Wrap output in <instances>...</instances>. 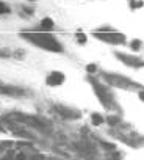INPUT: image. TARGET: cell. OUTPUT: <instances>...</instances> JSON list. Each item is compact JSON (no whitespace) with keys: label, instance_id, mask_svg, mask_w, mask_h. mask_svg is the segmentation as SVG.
I'll list each match as a JSON object with an SVG mask.
<instances>
[{"label":"cell","instance_id":"cell-12","mask_svg":"<svg viewBox=\"0 0 144 160\" xmlns=\"http://www.w3.org/2000/svg\"><path fill=\"white\" fill-rule=\"evenodd\" d=\"M116 121H118V119H116V118H110V119H108V122H110V124H114Z\"/></svg>","mask_w":144,"mask_h":160},{"label":"cell","instance_id":"cell-6","mask_svg":"<svg viewBox=\"0 0 144 160\" xmlns=\"http://www.w3.org/2000/svg\"><path fill=\"white\" fill-rule=\"evenodd\" d=\"M122 61H125V63H128V65H141V61L139 60H136V58H130V57H125V55H118Z\"/></svg>","mask_w":144,"mask_h":160},{"label":"cell","instance_id":"cell-4","mask_svg":"<svg viewBox=\"0 0 144 160\" xmlns=\"http://www.w3.org/2000/svg\"><path fill=\"white\" fill-rule=\"evenodd\" d=\"M0 94L20 96V94H24V91H22V90H17V88H13V86H2V85H0Z\"/></svg>","mask_w":144,"mask_h":160},{"label":"cell","instance_id":"cell-2","mask_svg":"<svg viewBox=\"0 0 144 160\" xmlns=\"http://www.w3.org/2000/svg\"><path fill=\"white\" fill-rule=\"evenodd\" d=\"M94 36H97V38H100L103 41H108V43H113V44H118L124 41V35L114 33V31H96Z\"/></svg>","mask_w":144,"mask_h":160},{"label":"cell","instance_id":"cell-8","mask_svg":"<svg viewBox=\"0 0 144 160\" xmlns=\"http://www.w3.org/2000/svg\"><path fill=\"white\" fill-rule=\"evenodd\" d=\"M92 122H94V124H96V126L102 124V118L99 116V115H94V116H92Z\"/></svg>","mask_w":144,"mask_h":160},{"label":"cell","instance_id":"cell-3","mask_svg":"<svg viewBox=\"0 0 144 160\" xmlns=\"http://www.w3.org/2000/svg\"><path fill=\"white\" fill-rule=\"evenodd\" d=\"M63 82H64V74H63V72H58V71L52 72V74L47 77V85H49V86L61 85Z\"/></svg>","mask_w":144,"mask_h":160},{"label":"cell","instance_id":"cell-14","mask_svg":"<svg viewBox=\"0 0 144 160\" xmlns=\"http://www.w3.org/2000/svg\"><path fill=\"white\" fill-rule=\"evenodd\" d=\"M139 97H141V99L144 100V93H141V94H139Z\"/></svg>","mask_w":144,"mask_h":160},{"label":"cell","instance_id":"cell-13","mask_svg":"<svg viewBox=\"0 0 144 160\" xmlns=\"http://www.w3.org/2000/svg\"><path fill=\"white\" fill-rule=\"evenodd\" d=\"M133 6H143V2H133Z\"/></svg>","mask_w":144,"mask_h":160},{"label":"cell","instance_id":"cell-7","mask_svg":"<svg viewBox=\"0 0 144 160\" xmlns=\"http://www.w3.org/2000/svg\"><path fill=\"white\" fill-rule=\"evenodd\" d=\"M11 10H10V6L6 5V3H3V2H0V14H8Z\"/></svg>","mask_w":144,"mask_h":160},{"label":"cell","instance_id":"cell-1","mask_svg":"<svg viewBox=\"0 0 144 160\" xmlns=\"http://www.w3.org/2000/svg\"><path fill=\"white\" fill-rule=\"evenodd\" d=\"M22 36H24L25 39H28L30 43H33L36 46H39V47L46 49V50H50V52H61L63 47L61 44L58 43V41L53 38L52 35H49L47 31H31V33H27V31H24L22 33Z\"/></svg>","mask_w":144,"mask_h":160},{"label":"cell","instance_id":"cell-10","mask_svg":"<svg viewBox=\"0 0 144 160\" xmlns=\"http://www.w3.org/2000/svg\"><path fill=\"white\" fill-rule=\"evenodd\" d=\"M77 38L80 39V43H86V36H85V35H80V33H78Z\"/></svg>","mask_w":144,"mask_h":160},{"label":"cell","instance_id":"cell-9","mask_svg":"<svg viewBox=\"0 0 144 160\" xmlns=\"http://www.w3.org/2000/svg\"><path fill=\"white\" fill-rule=\"evenodd\" d=\"M139 46H141V43H139V41H135V43L132 44V49H133V50H138Z\"/></svg>","mask_w":144,"mask_h":160},{"label":"cell","instance_id":"cell-11","mask_svg":"<svg viewBox=\"0 0 144 160\" xmlns=\"http://www.w3.org/2000/svg\"><path fill=\"white\" fill-rule=\"evenodd\" d=\"M88 71H89V72L96 71V66H94V65H89V66H88Z\"/></svg>","mask_w":144,"mask_h":160},{"label":"cell","instance_id":"cell-5","mask_svg":"<svg viewBox=\"0 0 144 160\" xmlns=\"http://www.w3.org/2000/svg\"><path fill=\"white\" fill-rule=\"evenodd\" d=\"M41 30L42 31H50L53 30V21L50 17H44L42 22H41Z\"/></svg>","mask_w":144,"mask_h":160}]
</instances>
